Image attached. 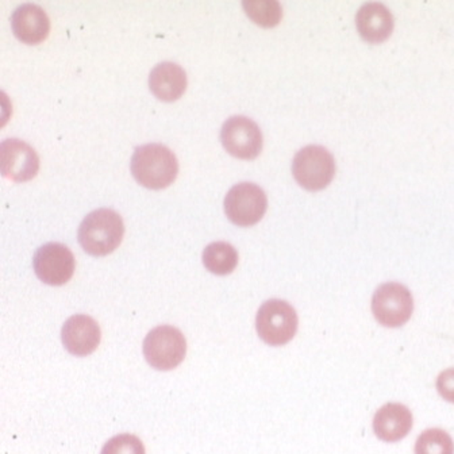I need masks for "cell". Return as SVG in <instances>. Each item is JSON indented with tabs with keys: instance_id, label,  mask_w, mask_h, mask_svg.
Instances as JSON below:
<instances>
[{
	"instance_id": "6da1fadb",
	"label": "cell",
	"mask_w": 454,
	"mask_h": 454,
	"mask_svg": "<svg viewBox=\"0 0 454 454\" xmlns=\"http://www.w3.org/2000/svg\"><path fill=\"white\" fill-rule=\"evenodd\" d=\"M130 168L134 179L149 190L169 187L179 174V162L174 152L160 144L137 148Z\"/></svg>"
},
{
	"instance_id": "7a4b0ae2",
	"label": "cell",
	"mask_w": 454,
	"mask_h": 454,
	"mask_svg": "<svg viewBox=\"0 0 454 454\" xmlns=\"http://www.w3.org/2000/svg\"><path fill=\"white\" fill-rule=\"evenodd\" d=\"M125 234V224L120 214L108 208L92 211L79 227L80 245L95 257L110 254L120 247Z\"/></svg>"
},
{
	"instance_id": "3957f363",
	"label": "cell",
	"mask_w": 454,
	"mask_h": 454,
	"mask_svg": "<svg viewBox=\"0 0 454 454\" xmlns=\"http://www.w3.org/2000/svg\"><path fill=\"white\" fill-rule=\"evenodd\" d=\"M298 314L288 301L270 299L260 307L255 329L260 338L270 347L288 344L298 332Z\"/></svg>"
},
{
	"instance_id": "277c9868",
	"label": "cell",
	"mask_w": 454,
	"mask_h": 454,
	"mask_svg": "<svg viewBox=\"0 0 454 454\" xmlns=\"http://www.w3.org/2000/svg\"><path fill=\"white\" fill-rule=\"evenodd\" d=\"M414 312V299L403 284L386 283L375 291L372 314L379 325L387 329L404 326Z\"/></svg>"
},
{
	"instance_id": "5b68a950",
	"label": "cell",
	"mask_w": 454,
	"mask_h": 454,
	"mask_svg": "<svg viewBox=\"0 0 454 454\" xmlns=\"http://www.w3.org/2000/svg\"><path fill=\"white\" fill-rule=\"evenodd\" d=\"M142 349L152 368L170 371L184 360L187 340L176 327L159 326L146 335Z\"/></svg>"
},
{
	"instance_id": "8992f818",
	"label": "cell",
	"mask_w": 454,
	"mask_h": 454,
	"mask_svg": "<svg viewBox=\"0 0 454 454\" xmlns=\"http://www.w3.org/2000/svg\"><path fill=\"white\" fill-rule=\"evenodd\" d=\"M293 174L304 190H324L335 175L334 157L322 146H306L294 157Z\"/></svg>"
},
{
	"instance_id": "52a82bcc",
	"label": "cell",
	"mask_w": 454,
	"mask_h": 454,
	"mask_svg": "<svg viewBox=\"0 0 454 454\" xmlns=\"http://www.w3.org/2000/svg\"><path fill=\"white\" fill-rule=\"evenodd\" d=\"M267 208L268 199L264 190L253 183L234 185L224 198V213L237 226L259 223Z\"/></svg>"
},
{
	"instance_id": "ba28073f",
	"label": "cell",
	"mask_w": 454,
	"mask_h": 454,
	"mask_svg": "<svg viewBox=\"0 0 454 454\" xmlns=\"http://www.w3.org/2000/svg\"><path fill=\"white\" fill-rule=\"evenodd\" d=\"M221 141L223 148L237 159L253 160L262 151V130L247 117L229 118L222 128Z\"/></svg>"
},
{
	"instance_id": "9c48e42d",
	"label": "cell",
	"mask_w": 454,
	"mask_h": 454,
	"mask_svg": "<svg viewBox=\"0 0 454 454\" xmlns=\"http://www.w3.org/2000/svg\"><path fill=\"white\" fill-rule=\"evenodd\" d=\"M35 275L49 286H63L74 273V257L63 244L51 242L43 245L33 259Z\"/></svg>"
},
{
	"instance_id": "30bf717a",
	"label": "cell",
	"mask_w": 454,
	"mask_h": 454,
	"mask_svg": "<svg viewBox=\"0 0 454 454\" xmlns=\"http://www.w3.org/2000/svg\"><path fill=\"white\" fill-rule=\"evenodd\" d=\"M2 174L12 182L35 179L40 169V159L32 146L20 139H6L0 145Z\"/></svg>"
},
{
	"instance_id": "8fae6325",
	"label": "cell",
	"mask_w": 454,
	"mask_h": 454,
	"mask_svg": "<svg viewBox=\"0 0 454 454\" xmlns=\"http://www.w3.org/2000/svg\"><path fill=\"white\" fill-rule=\"evenodd\" d=\"M414 426L411 410L402 403H387L373 417V433L379 440L396 443L404 440Z\"/></svg>"
},
{
	"instance_id": "7c38bea8",
	"label": "cell",
	"mask_w": 454,
	"mask_h": 454,
	"mask_svg": "<svg viewBox=\"0 0 454 454\" xmlns=\"http://www.w3.org/2000/svg\"><path fill=\"white\" fill-rule=\"evenodd\" d=\"M61 338L71 355L85 357L99 347L100 327L91 317L77 314L64 324Z\"/></svg>"
},
{
	"instance_id": "4fadbf2b",
	"label": "cell",
	"mask_w": 454,
	"mask_h": 454,
	"mask_svg": "<svg viewBox=\"0 0 454 454\" xmlns=\"http://www.w3.org/2000/svg\"><path fill=\"white\" fill-rule=\"evenodd\" d=\"M12 27L18 40L27 45H37L48 38L51 20L37 4H22L12 14Z\"/></svg>"
},
{
	"instance_id": "5bb4252c",
	"label": "cell",
	"mask_w": 454,
	"mask_h": 454,
	"mask_svg": "<svg viewBox=\"0 0 454 454\" xmlns=\"http://www.w3.org/2000/svg\"><path fill=\"white\" fill-rule=\"evenodd\" d=\"M356 25L364 40L380 43L391 35L394 18L384 4H366L358 10Z\"/></svg>"
},
{
	"instance_id": "9a60e30c",
	"label": "cell",
	"mask_w": 454,
	"mask_h": 454,
	"mask_svg": "<svg viewBox=\"0 0 454 454\" xmlns=\"http://www.w3.org/2000/svg\"><path fill=\"white\" fill-rule=\"evenodd\" d=\"M152 94L162 102H175L187 90V74L182 67L174 63H161L154 67L149 76Z\"/></svg>"
},
{
	"instance_id": "2e32d148",
	"label": "cell",
	"mask_w": 454,
	"mask_h": 454,
	"mask_svg": "<svg viewBox=\"0 0 454 454\" xmlns=\"http://www.w3.org/2000/svg\"><path fill=\"white\" fill-rule=\"evenodd\" d=\"M203 264L214 275H229L239 264V253L227 242H213L203 252Z\"/></svg>"
},
{
	"instance_id": "e0dca14e",
	"label": "cell",
	"mask_w": 454,
	"mask_h": 454,
	"mask_svg": "<svg viewBox=\"0 0 454 454\" xmlns=\"http://www.w3.org/2000/svg\"><path fill=\"white\" fill-rule=\"evenodd\" d=\"M242 6L247 17L262 27H275L283 17V9L276 0H245Z\"/></svg>"
},
{
	"instance_id": "ac0fdd59",
	"label": "cell",
	"mask_w": 454,
	"mask_h": 454,
	"mask_svg": "<svg viewBox=\"0 0 454 454\" xmlns=\"http://www.w3.org/2000/svg\"><path fill=\"white\" fill-rule=\"evenodd\" d=\"M415 454H454V441L445 430L433 427L420 433L415 442Z\"/></svg>"
},
{
	"instance_id": "d6986e66",
	"label": "cell",
	"mask_w": 454,
	"mask_h": 454,
	"mask_svg": "<svg viewBox=\"0 0 454 454\" xmlns=\"http://www.w3.org/2000/svg\"><path fill=\"white\" fill-rule=\"evenodd\" d=\"M100 454H145V448L136 435L120 434L108 440Z\"/></svg>"
},
{
	"instance_id": "ffe728a7",
	"label": "cell",
	"mask_w": 454,
	"mask_h": 454,
	"mask_svg": "<svg viewBox=\"0 0 454 454\" xmlns=\"http://www.w3.org/2000/svg\"><path fill=\"white\" fill-rule=\"evenodd\" d=\"M435 388L443 401L454 404V368H448L438 375Z\"/></svg>"
}]
</instances>
